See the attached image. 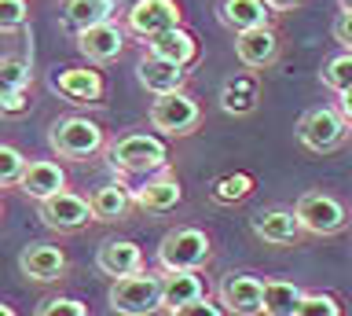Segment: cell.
<instances>
[{
    "label": "cell",
    "mask_w": 352,
    "mask_h": 316,
    "mask_svg": "<svg viewBox=\"0 0 352 316\" xmlns=\"http://www.w3.org/2000/svg\"><path fill=\"white\" fill-rule=\"evenodd\" d=\"M209 257H213V243H209V235L195 224L165 232L162 246H158L162 272H198L202 265H209Z\"/></svg>",
    "instance_id": "cell-1"
},
{
    "label": "cell",
    "mask_w": 352,
    "mask_h": 316,
    "mask_svg": "<svg viewBox=\"0 0 352 316\" xmlns=\"http://www.w3.org/2000/svg\"><path fill=\"white\" fill-rule=\"evenodd\" d=\"M48 144L59 158H70V162H88L96 158L99 151L107 147V136L92 118H81V114H70V118H59L48 133Z\"/></svg>",
    "instance_id": "cell-2"
},
{
    "label": "cell",
    "mask_w": 352,
    "mask_h": 316,
    "mask_svg": "<svg viewBox=\"0 0 352 316\" xmlns=\"http://www.w3.org/2000/svg\"><path fill=\"white\" fill-rule=\"evenodd\" d=\"M110 309L121 316H154L162 309V272H136V276L114 280L107 294Z\"/></svg>",
    "instance_id": "cell-3"
},
{
    "label": "cell",
    "mask_w": 352,
    "mask_h": 316,
    "mask_svg": "<svg viewBox=\"0 0 352 316\" xmlns=\"http://www.w3.org/2000/svg\"><path fill=\"white\" fill-rule=\"evenodd\" d=\"M107 155H110V166L121 173H154V169H165L169 147L154 133H125L107 147Z\"/></svg>",
    "instance_id": "cell-4"
},
{
    "label": "cell",
    "mask_w": 352,
    "mask_h": 316,
    "mask_svg": "<svg viewBox=\"0 0 352 316\" xmlns=\"http://www.w3.org/2000/svg\"><path fill=\"white\" fill-rule=\"evenodd\" d=\"M349 136H352V129H349L345 118H341L338 107H312V111H305V118L297 122V144L305 151H312V155H330V151H338Z\"/></svg>",
    "instance_id": "cell-5"
},
{
    "label": "cell",
    "mask_w": 352,
    "mask_h": 316,
    "mask_svg": "<svg viewBox=\"0 0 352 316\" xmlns=\"http://www.w3.org/2000/svg\"><path fill=\"white\" fill-rule=\"evenodd\" d=\"M297 221L312 235H338L349 228V206L330 191H305L294 206Z\"/></svg>",
    "instance_id": "cell-6"
},
{
    "label": "cell",
    "mask_w": 352,
    "mask_h": 316,
    "mask_svg": "<svg viewBox=\"0 0 352 316\" xmlns=\"http://www.w3.org/2000/svg\"><path fill=\"white\" fill-rule=\"evenodd\" d=\"M151 125L165 136H191L202 125V103L187 92H169L151 103Z\"/></svg>",
    "instance_id": "cell-7"
},
{
    "label": "cell",
    "mask_w": 352,
    "mask_h": 316,
    "mask_svg": "<svg viewBox=\"0 0 352 316\" xmlns=\"http://www.w3.org/2000/svg\"><path fill=\"white\" fill-rule=\"evenodd\" d=\"M217 298L231 316H261L264 309V280L253 272H228L217 287Z\"/></svg>",
    "instance_id": "cell-8"
},
{
    "label": "cell",
    "mask_w": 352,
    "mask_h": 316,
    "mask_svg": "<svg viewBox=\"0 0 352 316\" xmlns=\"http://www.w3.org/2000/svg\"><path fill=\"white\" fill-rule=\"evenodd\" d=\"M180 19L184 15H180V4H176V0H136L125 15V26L132 34L151 41V37L165 34V30H176Z\"/></svg>",
    "instance_id": "cell-9"
},
{
    "label": "cell",
    "mask_w": 352,
    "mask_h": 316,
    "mask_svg": "<svg viewBox=\"0 0 352 316\" xmlns=\"http://www.w3.org/2000/svg\"><path fill=\"white\" fill-rule=\"evenodd\" d=\"M283 52V37L275 26H257L246 30V34H235V56L246 70H268Z\"/></svg>",
    "instance_id": "cell-10"
},
{
    "label": "cell",
    "mask_w": 352,
    "mask_h": 316,
    "mask_svg": "<svg viewBox=\"0 0 352 316\" xmlns=\"http://www.w3.org/2000/svg\"><path fill=\"white\" fill-rule=\"evenodd\" d=\"M250 228L253 235L264 239L268 246H294L297 239L305 235L301 221H297L294 210H286V206H272V210H257L250 217Z\"/></svg>",
    "instance_id": "cell-11"
},
{
    "label": "cell",
    "mask_w": 352,
    "mask_h": 316,
    "mask_svg": "<svg viewBox=\"0 0 352 316\" xmlns=\"http://www.w3.org/2000/svg\"><path fill=\"white\" fill-rule=\"evenodd\" d=\"M41 221L55 228V232H81L92 221V210H88V199H81V195H74L66 188L41 202Z\"/></svg>",
    "instance_id": "cell-12"
},
{
    "label": "cell",
    "mask_w": 352,
    "mask_h": 316,
    "mask_svg": "<svg viewBox=\"0 0 352 316\" xmlns=\"http://www.w3.org/2000/svg\"><path fill=\"white\" fill-rule=\"evenodd\" d=\"M55 89H59L63 100L85 107V103L103 100L107 85H103V74L92 70V67H63L59 74H55Z\"/></svg>",
    "instance_id": "cell-13"
},
{
    "label": "cell",
    "mask_w": 352,
    "mask_h": 316,
    "mask_svg": "<svg viewBox=\"0 0 352 316\" xmlns=\"http://www.w3.org/2000/svg\"><path fill=\"white\" fill-rule=\"evenodd\" d=\"M19 188H22V195L44 202V199H52V195L66 191V173H63L59 162H52V158H26Z\"/></svg>",
    "instance_id": "cell-14"
},
{
    "label": "cell",
    "mask_w": 352,
    "mask_h": 316,
    "mask_svg": "<svg viewBox=\"0 0 352 316\" xmlns=\"http://www.w3.org/2000/svg\"><path fill=\"white\" fill-rule=\"evenodd\" d=\"M121 48H125V30L118 23H99L77 34V52L88 63H114L121 56Z\"/></svg>",
    "instance_id": "cell-15"
},
{
    "label": "cell",
    "mask_w": 352,
    "mask_h": 316,
    "mask_svg": "<svg viewBox=\"0 0 352 316\" xmlns=\"http://www.w3.org/2000/svg\"><path fill=\"white\" fill-rule=\"evenodd\" d=\"M147 56L165 59V63H173V67L187 70V67H195V63H198V37L191 34V30H184V26L165 30V34L147 41Z\"/></svg>",
    "instance_id": "cell-16"
},
{
    "label": "cell",
    "mask_w": 352,
    "mask_h": 316,
    "mask_svg": "<svg viewBox=\"0 0 352 316\" xmlns=\"http://www.w3.org/2000/svg\"><path fill=\"white\" fill-rule=\"evenodd\" d=\"M261 103V74L257 70H235L231 78L224 81V89H220V107H224V114H253Z\"/></svg>",
    "instance_id": "cell-17"
},
{
    "label": "cell",
    "mask_w": 352,
    "mask_h": 316,
    "mask_svg": "<svg viewBox=\"0 0 352 316\" xmlns=\"http://www.w3.org/2000/svg\"><path fill=\"white\" fill-rule=\"evenodd\" d=\"M19 268L26 280L52 283L66 272V254H63V246H52V243H30L19 254Z\"/></svg>",
    "instance_id": "cell-18"
},
{
    "label": "cell",
    "mask_w": 352,
    "mask_h": 316,
    "mask_svg": "<svg viewBox=\"0 0 352 316\" xmlns=\"http://www.w3.org/2000/svg\"><path fill=\"white\" fill-rule=\"evenodd\" d=\"M180 199H184V188L173 173H158V177H151L143 188L132 191V202L147 213H169L180 206Z\"/></svg>",
    "instance_id": "cell-19"
},
{
    "label": "cell",
    "mask_w": 352,
    "mask_h": 316,
    "mask_svg": "<svg viewBox=\"0 0 352 316\" xmlns=\"http://www.w3.org/2000/svg\"><path fill=\"white\" fill-rule=\"evenodd\" d=\"M96 265H99V272H107L114 280L136 276V272H143V250L132 239H107L96 254Z\"/></svg>",
    "instance_id": "cell-20"
},
{
    "label": "cell",
    "mask_w": 352,
    "mask_h": 316,
    "mask_svg": "<svg viewBox=\"0 0 352 316\" xmlns=\"http://www.w3.org/2000/svg\"><path fill=\"white\" fill-rule=\"evenodd\" d=\"M136 74H140V85H143V89H147L151 96H169V92H184L187 78H191V74H187L184 67H173V63H165V59H154V56L140 59Z\"/></svg>",
    "instance_id": "cell-21"
},
{
    "label": "cell",
    "mask_w": 352,
    "mask_h": 316,
    "mask_svg": "<svg viewBox=\"0 0 352 316\" xmlns=\"http://www.w3.org/2000/svg\"><path fill=\"white\" fill-rule=\"evenodd\" d=\"M217 15L231 34H246V30H257V26H272V12H268L264 0H220Z\"/></svg>",
    "instance_id": "cell-22"
},
{
    "label": "cell",
    "mask_w": 352,
    "mask_h": 316,
    "mask_svg": "<svg viewBox=\"0 0 352 316\" xmlns=\"http://www.w3.org/2000/svg\"><path fill=\"white\" fill-rule=\"evenodd\" d=\"M206 298V283L198 272H162V309H180Z\"/></svg>",
    "instance_id": "cell-23"
},
{
    "label": "cell",
    "mask_w": 352,
    "mask_h": 316,
    "mask_svg": "<svg viewBox=\"0 0 352 316\" xmlns=\"http://www.w3.org/2000/svg\"><path fill=\"white\" fill-rule=\"evenodd\" d=\"M132 206V191L125 184H99V188L88 195V210H92V221H121Z\"/></svg>",
    "instance_id": "cell-24"
},
{
    "label": "cell",
    "mask_w": 352,
    "mask_h": 316,
    "mask_svg": "<svg viewBox=\"0 0 352 316\" xmlns=\"http://www.w3.org/2000/svg\"><path fill=\"white\" fill-rule=\"evenodd\" d=\"M305 298V287L294 280H264V316H294Z\"/></svg>",
    "instance_id": "cell-25"
},
{
    "label": "cell",
    "mask_w": 352,
    "mask_h": 316,
    "mask_svg": "<svg viewBox=\"0 0 352 316\" xmlns=\"http://www.w3.org/2000/svg\"><path fill=\"white\" fill-rule=\"evenodd\" d=\"M66 23H70L77 34L88 26H99V23H114V12L118 4L114 0H66Z\"/></svg>",
    "instance_id": "cell-26"
},
{
    "label": "cell",
    "mask_w": 352,
    "mask_h": 316,
    "mask_svg": "<svg viewBox=\"0 0 352 316\" xmlns=\"http://www.w3.org/2000/svg\"><path fill=\"white\" fill-rule=\"evenodd\" d=\"M253 191V177L250 173H224L209 184V199L220 202V206H231V202H242L246 195Z\"/></svg>",
    "instance_id": "cell-27"
},
{
    "label": "cell",
    "mask_w": 352,
    "mask_h": 316,
    "mask_svg": "<svg viewBox=\"0 0 352 316\" xmlns=\"http://www.w3.org/2000/svg\"><path fill=\"white\" fill-rule=\"evenodd\" d=\"M294 316H345V302L334 291H305Z\"/></svg>",
    "instance_id": "cell-28"
},
{
    "label": "cell",
    "mask_w": 352,
    "mask_h": 316,
    "mask_svg": "<svg viewBox=\"0 0 352 316\" xmlns=\"http://www.w3.org/2000/svg\"><path fill=\"white\" fill-rule=\"evenodd\" d=\"M319 81H323L327 89H334V92L352 89V52H338V56H330L323 63V70H319Z\"/></svg>",
    "instance_id": "cell-29"
},
{
    "label": "cell",
    "mask_w": 352,
    "mask_h": 316,
    "mask_svg": "<svg viewBox=\"0 0 352 316\" xmlns=\"http://www.w3.org/2000/svg\"><path fill=\"white\" fill-rule=\"evenodd\" d=\"M30 78H33V74H30V63L26 59H15V56L0 59V96L26 89Z\"/></svg>",
    "instance_id": "cell-30"
},
{
    "label": "cell",
    "mask_w": 352,
    "mask_h": 316,
    "mask_svg": "<svg viewBox=\"0 0 352 316\" xmlns=\"http://www.w3.org/2000/svg\"><path fill=\"white\" fill-rule=\"evenodd\" d=\"M22 169H26V155H22L19 147H11V144H0V188L19 184Z\"/></svg>",
    "instance_id": "cell-31"
},
{
    "label": "cell",
    "mask_w": 352,
    "mask_h": 316,
    "mask_svg": "<svg viewBox=\"0 0 352 316\" xmlns=\"http://www.w3.org/2000/svg\"><path fill=\"white\" fill-rule=\"evenodd\" d=\"M30 23V4L26 0H0V34H15Z\"/></svg>",
    "instance_id": "cell-32"
},
{
    "label": "cell",
    "mask_w": 352,
    "mask_h": 316,
    "mask_svg": "<svg viewBox=\"0 0 352 316\" xmlns=\"http://www.w3.org/2000/svg\"><path fill=\"white\" fill-rule=\"evenodd\" d=\"M33 316H88V305L81 298H48V302H41V309L33 313Z\"/></svg>",
    "instance_id": "cell-33"
},
{
    "label": "cell",
    "mask_w": 352,
    "mask_h": 316,
    "mask_svg": "<svg viewBox=\"0 0 352 316\" xmlns=\"http://www.w3.org/2000/svg\"><path fill=\"white\" fill-rule=\"evenodd\" d=\"M169 316H228L224 305L220 302H209V298H198L191 305H180V309H173Z\"/></svg>",
    "instance_id": "cell-34"
},
{
    "label": "cell",
    "mask_w": 352,
    "mask_h": 316,
    "mask_svg": "<svg viewBox=\"0 0 352 316\" xmlns=\"http://www.w3.org/2000/svg\"><path fill=\"white\" fill-rule=\"evenodd\" d=\"M334 41L345 52H352V12H341L338 19H334Z\"/></svg>",
    "instance_id": "cell-35"
},
{
    "label": "cell",
    "mask_w": 352,
    "mask_h": 316,
    "mask_svg": "<svg viewBox=\"0 0 352 316\" xmlns=\"http://www.w3.org/2000/svg\"><path fill=\"white\" fill-rule=\"evenodd\" d=\"M26 89H19V92H4L0 96V111L4 114H19V111H26Z\"/></svg>",
    "instance_id": "cell-36"
},
{
    "label": "cell",
    "mask_w": 352,
    "mask_h": 316,
    "mask_svg": "<svg viewBox=\"0 0 352 316\" xmlns=\"http://www.w3.org/2000/svg\"><path fill=\"white\" fill-rule=\"evenodd\" d=\"M341 100H338V111H341V118L349 122V129H352V89H345V92H338Z\"/></svg>",
    "instance_id": "cell-37"
},
{
    "label": "cell",
    "mask_w": 352,
    "mask_h": 316,
    "mask_svg": "<svg viewBox=\"0 0 352 316\" xmlns=\"http://www.w3.org/2000/svg\"><path fill=\"white\" fill-rule=\"evenodd\" d=\"M268 4V12H294V8H301V0H264Z\"/></svg>",
    "instance_id": "cell-38"
},
{
    "label": "cell",
    "mask_w": 352,
    "mask_h": 316,
    "mask_svg": "<svg viewBox=\"0 0 352 316\" xmlns=\"http://www.w3.org/2000/svg\"><path fill=\"white\" fill-rule=\"evenodd\" d=\"M0 316H19V313H15V309H11V305H8V302H0Z\"/></svg>",
    "instance_id": "cell-39"
},
{
    "label": "cell",
    "mask_w": 352,
    "mask_h": 316,
    "mask_svg": "<svg viewBox=\"0 0 352 316\" xmlns=\"http://www.w3.org/2000/svg\"><path fill=\"white\" fill-rule=\"evenodd\" d=\"M338 8L341 12H352V0H338Z\"/></svg>",
    "instance_id": "cell-40"
},
{
    "label": "cell",
    "mask_w": 352,
    "mask_h": 316,
    "mask_svg": "<svg viewBox=\"0 0 352 316\" xmlns=\"http://www.w3.org/2000/svg\"><path fill=\"white\" fill-rule=\"evenodd\" d=\"M0 217H4V206H0Z\"/></svg>",
    "instance_id": "cell-41"
}]
</instances>
